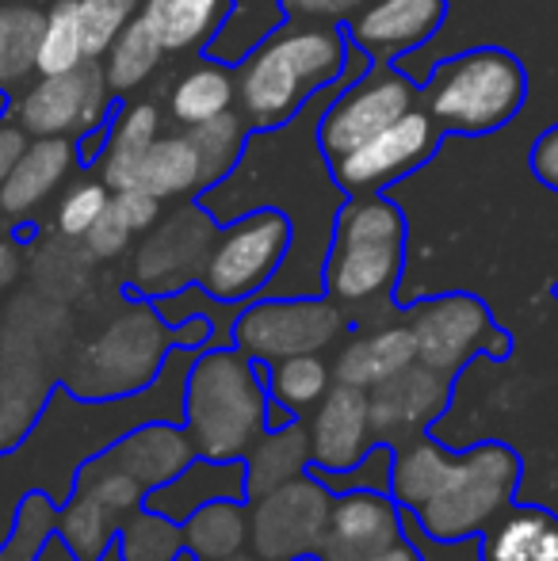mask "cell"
I'll return each mask as SVG.
<instances>
[{
	"label": "cell",
	"mask_w": 558,
	"mask_h": 561,
	"mask_svg": "<svg viewBox=\"0 0 558 561\" xmlns=\"http://www.w3.org/2000/svg\"><path fill=\"white\" fill-rule=\"evenodd\" d=\"M218 237V222L210 218V210L195 207H180L176 215H169L161 222L146 229V241L135 252V272H130V287L127 295L138 298H161L172 290H184L192 283H200V272L207 264V252Z\"/></svg>",
	"instance_id": "cell-13"
},
{
	"label": "cell",
	"mask_w": 558,
	"mask_h": 561,
	"mask_svg": "<svg viewBox=\"0 0 558 561\" xmlns=\"http://www.w3.org/2000/svg\"><path fill=\"white\" fill-rule=\"evenodd\" d=\"M184 547L200 561L249 550V501H210L184 519Z\"/></svg>",
	"instance_id": "cell-32"
},
{
	"label": "cell",
	"mask_w": 558,
	"mask_h": 561,
	"mask_svg": "<svg viewBox=\"0 0 558 561\" xmlns=\"http://www.w3.org/2000/svg\"><path fill=\"white\" fill-rule=\"evenodd\" d=\"M455 450L436 444L432 436H421L413 444L395 447V473H390V496L398 501V508L418 512L436 485L444 481L447 466H452Z\"/></svg>",
	"instance_id": "cell-33"
},
{
	"label": "cell",
	"mask_w": 558,
	"mask_h": 561,
	"mask_svg": "<svg viewBox=\"0 0 558 561\" xmlns=\"http://www.w3.org/2000/svg\"><path fill=\"white\" fill-rule=\"evenodd\" d=\"M84 61H89V50H84V27L77 0H46L35 73H69V69L84 66Z\"/></svg>",
	"instance_id": "cell-36"
},
{
	"label": "cell",
	"mask_w": 558,
	"mask_h": 561,
	"mask_svg": "<svg viewBox=\"0 0 558 561\" xmlns=\"http://www.w3.org/2000/svg\"><path fill=\"white\" fill-rule=\"evenodd\" d=\"M406 264V218L383 192L349 195L337 210L321 260V290L344 310L352 329L406 318L395 310V287Z\"/></svg>",
	"instance_id": "cell-2"
},
{
	"label": "cell",
	"mask_w": 558,
	"mask_h": 561,
	"mask_svg": "<svg viewBox=\"0 0 558 561\" xmlns=\"http://www.w3.org/2000/svg\"><path fill=\"white\" fill-rule=\"evenodd\" d=\"M521 473V455L509 444H501V439H486V444L470 450H455L436 493L410 516L436 542L478 539L516 501Z\"/></svg>",
	"instance_id": "cell-6"
},
{
	"label": "cell",
	"mask_w": 558,
	"mask_h": 561,
	"mask_svg": "<svg viewBox=\"0 0 558 561\" xmlns=\"http://www.w3.org/2000/svg\"><path fill=\"white\" fill-rule=\"evenodd\" d=\"M349 333V318L329 295H261L238 310L230 344L269 367L287 355H326Z\"/></svg>",
	"instance_id": "cell-7"
},
{
	"label": "cell",
	"mask_w": 558,
	"mask_h": 561,
	"mask_svg": "<svg viewBox=\"0 0 558 561\" xmlns=\"http://www.w3.org/2000/svg\"><path fill=\"white\" fill-rule=\"evenodd\" d=\"M406 539L402 508L390 493H337L321 535V561H364Z\"/></svg>",
	"instance_id": "cell-17"
},
{
	"label": "cell",
	"mask_w": 558,
	"mask_h": 561,
	"mask_svg": "<svg viewBox=\"0 0 558 561\" xmlns=\"http://www.w3.org/2000/svg\"><path fill=\"white\" fill-rule=\"evenodd\" d=\"M372 0H287L291 15H303V20H326V23H344L367 8Z\"/></svg>",
	"instance_id": "cell-45"
},
{
	"label": "cell",
	"mask_w": 558,
	"mask_h": 561,
	"mask_svg": "<svg viewBox=\"0 0 558 561\" xmlns=\"http://www.w3.org/2000/svg\"><path fill=\"white\" fill-rule=\"evenodd\" d=\"M298 416L291 413V409L276 405V401H269V428H287V424H295Z\"/></svg>",
	"instance_id": "cell-50"
},
{
	"label": "cell",
	"mask_w": 558,
	"mask_h": 561,
	"mask_svg": "<svg viewBox=\"0 0 558 561\" xmlns=\"http://www.w3.org/2000/svg\"><path fill=\"white\" fill-rule=\"evenodd\" d=\"M215 561H261L253 550H241V554H230V558H215Z\"/></svg>",
	"instance_id": "cell-51"
},
{
	"label": "cell",
	"mask_w": 558,
	"mask_h": 561,
	"mask_svg": "<svg viewBox=\"0 0 558 561\" xmlns=\"http://www.w3.org/2000/svg\"><path fill=\"white\" fill-rule=\"evenodd\" d=\"M349 66V43L337 23L295 15L264 35L241 58L238 107L253 130H276L306 107L314 92L329 89Z\"/></svg>",
	"instance_id": "cell-3"
},
{
	"label": "cell",
	"mask_w": 558,
	"mask_h": 561,
	"mask_svg": "<svg viewBox=\"0 0 558 561\" xmlns=\"http://www.w3.org/2000/svg\"><path fill=\"white\" fill-rule=\"evenodd\" d=\"M112 203H115V210L127 218V226L135 229V233H146V229L161 218V199H153V195L141 192V187H123V192H112Z\"/></svg>",
	"instance_id": "cell-44"
},
{
	"label": "cell",
	"mask_w": 558,
	"mask_h": 561,
	"mask_svg": "<svg viewBox=\"0 0 558 561\" xmlns=\"http://www.w3.org/2000/svg\"><path fill=\"white\" fill-rule=\"evenodd\" d=\"M195 138V146H200V157H203V176H207V192L218 184V180H226L234 172V164L241 161V149H246L249 141V130L253 126L246 123V115L241 112H226L218 118H210V123L203 126H187Z\"/></svg>",
	"instance_id": "cell-38"
},
{
	"label": "cell",
	"mask_w": 558,
	"mask_h": 561,
	"mask_svg": "<svg viewBox=\"0 0 558 561\" xmlns=\"http://www.w3.org/2000/svg\"><path fill=\"white\" fill-rule=\"evenodd\" d=\"M107 199H112V187H107L104 180H81V184H73L58 199L54 233H58L61 241H81V237L89 233V226L104 215Z\"/></svg>",
	"instance_id": "cell-41"
},
{
	"label": "cell",
	"mask_w": 558,
	"mask_h": 561,
	"mask_svg": "<svg viewBox=\"0 0 558 561\" xmlns=\"http://www.w3.org/2000/svg\"><path fill=\"white\" fill-rule=\"evenodd\" d=\"M410 363H418V344H413L406 318H398L383 321V325L352 329V336L344 340L329 367H333V382L372 390V386L387 382L390 375L406 370Z\"/></svg>",
	"instance_id": "cell-23"
},
{
	"label": "cell",
	"mask_w": 558,
	"mask_h": 561,
	"mask_svg": "<svg viewBox=\"0 0 558 561\" xmlns=\"http://www.w3.org/2000/svg\"><path fill=\"white\" fill-rule=\"evenodd\" d=\"M436 146H440V126L418 104L413 112H406L390 126H383L367 141L352 146L349 153L329 157L326 164L333 184L344 195H375L395 184V180L418 172L421 164H429Z\"/></svg>",
	"instance_id": "cell-14"
},
{
	"label": "cell",
	"mask_w": 558,
	"mask_h": 561,
	"mask_svg": "<svg viewBox=\"0 0 558 561\" xmlns=\"http://www.w3.org/2000/svg\"><path fill=\"white\" fill-rule=\"evenodd\" d=\"M43 15L46 0H0V92L4 96H12L35 77Z\"/></svg>",
	"instance_id": "cell-29"
},
{
	"label": "cell",
	"mask_w": 558,
	"mask_h": 561,
	"mask_svg": "<svg viewBox=\"0 0 558 561\" xmlns=\"http://www.w3.org/2000/svg\"><path fill=\"white\" fill-rule=\"evenodd\" d=\"M46 401L20 398V393H0V458L15 455L31 439L35 424L43 421Z\"/></svg>",
	"instance_id": "cell-42"
},
{
	"label": "cell",
	"mask_w": 558,
	"mask_h": 561,
	"mask_svg": "<svg viewBox=\"0 0 558 561\" xmlns=\"http://www.w3.org/2000/svg\"><path fill=\"white\" fill-rule=\"evenodd\" d=\"M452 398L455 378L440 375V370L424 367V363H410L406 370L390 375L387 382L367 390L375 444L402 447L429 436L432 424L452 409Z\"/></svg>",
	"instance_id": "cell-16"
},
{
	"label": "cell",
	"mask_w": 558,
	"mask_h": 561,
	"mask_svg": "<svg viewBox=\"0 0 558 561\" xmlns=\"http://www.w3.org/2000/svg\"><path fill=\"white\" fill-rule=\"evenodd\" d=\"M23 275V241L0 229V295Z\"/></svg>",
	"instance_id": "cell-48"
},
{
	"label": "cell",
	"mask_w": 558,
	"mask_h": 561,
	"mask_svg": "<svg viewBox=\"0 0 558 561\" xmlns=\"http://www.w3.org/2000/svg\"><path fill=\"white\" fill-rule=\"evenodd\" d=\"M141 4H146V0H77L89 61L104 58V50L115 43V35H119V31L141 12Z\"/></svg>",
	"instance_id": "cell-40"
},
{
	"label": "cell",
	"mask_w": 558,
	"mask_h": 561,
	"mask_svg": "<svg viewBox=\"0 0 558 561\" xmlns=\"http://www.w3.org/2000/svg\"><path fill=\"white\" fill-rule=\"evenodd\" d=\"M115 96L107 89L100 61L69 73H35L23 89L8 96L4 115L27 130V138H84L112 123Z\"/></svg>",
	"instance_id": "cell-11"
},
{
	"label": "cell",
	"mask_w": 558,
	"mask_h": 561,
	"mask_svg": "<svg viewBox=\"0 0 558 561\" xmlns=\"http://www.w3.org/2000/svg\"><path fill=\"white\" fill-rule=\"evenodd\" d=\"M310 470V439L306 424L295 421L287 428H269L246 455V489L249 501L272 493L276 485L291 478H303Z\"/></svg>",
	"instance_id": "cell-28"
},
{
	"label": "cell",
	"mask_w": 558,
	"mask_h": 561,
	"mask_svg": "<svg viewBox=\"0 0 558 561\" xmlns=\"http://www.w3.org/2000/svg\"><path fill=\"white\" fill-rule=\"evenodd\" d=\"M478 561H558V516L513 501L478 535Z\"/></svg>",
	"instance_id": "cell-24"
},
{
	"label": "cell",
	"mask_w": 558,
	"mask_h": 561,
	"mask_svg": "<svg viewBox=\"0 0 558 561\" xmlns=\"http://www.w3.org/2000/svg\"><path fill=\"white\" fill-rule=\"evenodd\" d=\"M418 104H421V89L410 77H402L390 66H375L356 84H349L333 100V107L321 115L318 123L321 153H326V161L349 153L352 146L367 141L372 134H379L383 126H390L395 118L413 112Z\"/></svg>",
	"instance_id": "cell-15"
},
{
	"label": "cell",
	"mask_w": 558,
	"mask_h": 561,
	"mask_svg": "<svg viewBox=\"0 0 558 561\" xmlns=\"http://www.w3.org/2000/svg\"><path fill=\"white\" fill-rule=\"evenodd\" d=\"M172 561H200V558H195V554H192V550H187V547H184V550H180V554H176V558H172Z\"/></svg>",
	"instance_id": "cell-52"
},
{
	"label": "cell",
	"mask_w": 558,
	"mask_h": 561,
	"mask_svg": "<svg viewBox=\"0 0 558 561\" xmlns=\"http://www.w3.org/2000/svg\"><path fill=\"white\" fill-rule=\"evenodd\" d=\"M528 164H532V172H536L539 184L558 192V123L551 126V130L539 134V141L528 153Z\"/></svg>",
	"instance_id": "cell-46"
},
{
	"label": "cell",
	"mask_w": 558,
	"mask_h": 561,
	"mask_svg": "<svg viewBox=\"0 0 558 561\" xmlns=\"http://www.w3.org/2000/svg\"><path fill=\"white\" fill-rule=\"evenodd\" d=\"M130 241H135V229L127 226V218H123L119 210H115V203L107 199L104 215H100L96 222L89 226V233L81 237V249L89 252L92 260H115L130 249Z\"/></svg>",
	"instance_id": "cell-43"
},
{
	"label": "cell",
	"mask_w": 558,
	"mask_h": 561,
	"mask_svg": "<svg viewBox=\"0 0 558 561\" xmlns=\"http://www.w3.org/2000/svg\"><path fill=\"white\" fill-rule=\"evenodd\" d=\"M524 96H528V77L521 61L501 46H478L447 58L429 77L421 89V107L440 126V134L482 138L513 123Z\"/></svg>",
	"instance_id": "cell-5"
},
{
	"label": "cell",
	"mask_w": 558,
	"mask_h": 561,
	"mask_svg": "<svg viewBox=\"0 0 558 561\" xmlns=\"http://www.w3.org/2000/svg\"><path fill=\"white\" fill-rule=\"evenodd\" d=\"M364 561H424V558H421V550L413 547L410 539H402V542H395V547L379 550V554H372V558H364Z\"/></svg>",
	"instance_id": "cell-49"
},
{
	"label": "cell",
	"mask_w": 558,
	"mask_h": 561,
	"mask_svg": "<svg viewBox=\"0 0 558 561\" xmlns=\"http://www.w3.org/2000/svg\"><path fill=\"white\" fill-rule=\"evenodd\" d=\"M207 344L210 318L192 313L180 325H169L149 298L127 295V306L96 336L81 340L61 359L58 386L77 401L138 398V393H146L157 382L172 347L203 352Z\"/></svg>",
	"instance_id": "cell-1"
},
{
	"label": "cell",
	"mask_w": 558,
	"mask_h": 561,
	"mask_svg": "<svg viewBox=\"0 0 558 561\" xmlns=\"http://www.w3.org/2000/svg\"><path fill=\"white\" fill-rule=\"evenodd\" d=\"M184 550V527L149 508H138L115 535L119 561H172Z\"/></svg>",
	"instance_id": "cell-37"
},
{
	"label": "cell",
	"mask_w": 558,
	"mask_h": 561,
	"mask_svg": "<svg viewBox=\"0 0 558 561\" xmlns=\"http://www.w3.org/2000/svg\"><path fill=\"white\" fill-rule=\"evenodd\" d=\"M238 104V81L226 66L218 61H200L187 73H180V81L169 92V115L176 126H203L210 118L234 112Z\"/></svg>",
	"instance_id": "cell-30"
},
{
	"label": "cell",
	"mask_w": 558,
	"mask_h": 561,
	"mask_svg": "<svg viewBox=\"0 0 558 561\" xmlns=\"http://www.w3.org/2000/svg\"><path fill=\"white\" fill-rule=\"evenodd\" d=\"M77 141L73 138H31L27 149L15 161L12 176L0 187V218L12 226L27 222L73 172Z\"/></svg>",
	"instance_id": "cell-22"
},
{
	"label": "cell",
	"mask_w": 558,
	"mask_h": 561,
	"mask_svg": "<svg viewBox=\"0 0 558 561\" xmlns=\"http://www.w3.org/2000/svg\"><path fill=\"white\" fill-rule=\"evenodd\" d=\"M555 298H558V283H555Z\"/></svg>",
	"instance_id": "cell-53"
},
{
	"label": "cell",
	"mask_w": 558,
	"mask_h": 561,
	"mask_svg": "<svg viewBox=\"0 0 558 561\" xmlns=\"http://www.w3.org/2000/svg\"><path fill=\"white\" fill-rule=\"evenodd\" d=\"M447 20V0H372L349 23V38L375 61L402 58L429 43Z\"/></svg>",
	"instance_id": "cell-19"
},
{
	"label": "cell",
	"mask_w": 558,
	"mask_h": 561,
	"mask_svg": "<svg viewBox=\"0 0 558 561\" xmlns=\"http://www.w3.org/2000/svg\"><path fill=\"white\" fill-rule=\"evenodd\" d=\"M310 478H318L329 493H390V473H395V447L390 444H375L349 470H318L310 466Z\"/></svg>",
	"instance_id": "cell-39"
},
{
	"label": "cell",
	"mask_w": 558,
	"mask_h": 561,
	"mask_svg": "<svg viewBox=\"0 0 558 561\" xmlns=\"http://www.w3.org/2000/svg\"><path fill=\"white\" fill-rule=\"evenodd\" d=\"M333 493L318 478L303 473L249 501V550L261 561L314 558L329 524Z\"/></svg>",
	"instance_id": "cell-12"
},
{
	"label": "cell",
	"mask_w": 558,
	"mask_h": 561,
	"mask_svg": "<svg viewBox=\"0 0 558 561\" xmlns=\"http://www.w3.org/2000/svg\"><path fill=\"white\" fill-rule=\"evenodd\" d=\"M100 455L123 470L127 478H135L141 489H157L164 481H172L187 462L195 458V447L187 439L184 424L176 421H141L135 428H127L123 436H115Z\"/></svg>",
	"instance_id": "cell-20"
},
{
	"label": "cell",
	"mask_w": 558,
	"mask_h": 561,
	"mask_svg": "<svg viewBox=\"0 0 558 561\" xmlns=\"http://www.w3.org/2000/svg\"><path fill=\"white\" fill-rule=\"evenodd\" d=\"M161 138V112L157 104H127L119 115L107 123L104 134V149H100L96 164H100V180H104L112 192H123L130 187V176H135L138 161L146 157V149Z\"/></svg>",
	"instance_id": "cell-27"
},
{
	"label": "cell",
	"mask_w": 558,
	"mask_h": 561,
	"mask_svg": "<svg viewBox=\"0 0 558 561\" xmlns=\"http://www.w3.org/2000/svg\"><path fill=\"white\" fill-rule=\"evenodd\" d=\"M230 12L234 0H146L138 15L153 27L164 54H192L210 46Z\"/></svg>",
	"instance_id": "cell-26"
},
{
	"label": "cell",
	"mask_w": 558,
	"mask_h": 561,
	"mask_svg": "<svg viewBox=\"0 0 558 561\" xmlns=\"http://www.w3.org/2000/svg\"><path fill=\"white\" fill-rule=\"evenodd\" d=\"M210 501H249L246 458H203V455H195L172 481L149 489L146 501H141V508L184 524L192 512H200L203 504H210Z\"/></svg>",
	"instance_id": "cell-21"
},
{
	"label": "cell",
	"mask_w": 558,
	"mask_h": 561,
	"mask_svg": "<svg viewBox=\"0 0 558 561\" xmlns=\"http://www.w3.org/2000/svg\"><path fill=\"white\" fill-rule=\"evenodd\" d=\"M291 244H295V226L283 210H249L226 229H218L200 272V287L226 306L253 302L276 279L283 260L291 256Z\"/></svg>",
	"instance_id": "cell-8"
},
{
	"label": "cell",
	"mask_w": 558,
	"mask_h": 561,
	"mask_svg": "<svg viewBox=\"0 0 558 561\" xmlns=\"http://www.w3.org/2000/svg\"><path fill=\"white\" fill-rule=\"evenodd\" d=\"M406 325L418 344V363L447 378H459V370L475 363L478 355L509 359V352H513L509 333L493 325L490 306L478 295H463V290L413 302L406 310Z\"/></svg>",
	"instance_id": "cell-10"
},
{
	"label": "cell",
	"mask_w": 558,
	"mask_h": 561,
	"mask_svg": "<svg viewBox=\"0 0 558 561\" xmlns=\"http://www.w3.org/2000/svg\"><path fill=\"white\" fill-rule=\"evenodd\" d=\"M54 531H58V501L46 489H23L0 542V561H38L50 547Z\"/></svg>",
	"instance_id": "cell-34"
},
{
	"label": "cell",
	"mask_w": 558,
	"mask_h": 561,
	"mask_svg": "<svg viewBox=\"0 0 558 561\" xmlns=\"http://www.w3.org/2000/svg\"><path fill=\"white\" fill-rule=\"evenodd\" d=\"M130 187H141V192H149L161 203L207 192L203 157H200V146H195L192 130L157 138L153 146L146 149V157L138 161L135 176H130Z\"/></svg>",
	"instance_id": "cell-25"
},
{
	"label": "cell",
	"mask_w": 558,
	"mask_h": 561,
	"mask_svg": "<svg viewBox=\"0 0 558 561\" xmlns=\"http://www.w3.org/2000/svg\"><path fill=\"white\" fill-rule=\"evenodd\" d=\"M161 58H164V46L157 43L153 27H149L141 15H135V20L115 35V43L104 50V58H100V73H104L112 96L119 100V96L138 92L141 84L157 73Z\"/></svg>",
	"instance_id": "cell-31"
},
{
	"label": "cell",
	"mask_w": 558,
	"mask_h": 561,
	"mask_svg": "<svg viewBox=\"0 0 558 561\" xmlns=\"http://www.w3.org/2000/svg\"><path fill=\"white\" fill-rule=\"evenodd\" d=\"M146 501V489L104 455H92L77 466L73 485L58 504V531L54 539L69 550L73 561H104L115 550V535Z\"/></svg>",
	"instance_id": "cell-9"
},
{
	"label": "cell",
	"mask_w": 558,
	"mask_h": 561,
	"mask_svg": "<svg viewBox=\"0 0 558 561\" xmlns=\"http://www.w3.org/2000/svg\"><path fill=\"white\" fill-rule=\"evenodd\" d=\"M269 375V401L291 409L303 421L333 386V367L326 363V355H287L264 367Z\"/></svg>",
	"instance_id": "cell-35"
},
{
	"label": "cell",
	"mask_w": 558,
	"mask_h": 561,
	"mask_svg": "<svg viewBox=\"0 0 558 561\" xmlns=\"http://www.w3.org/2000/svg\"><path fill=\"white\" fill-rule=\"evenodd\" d=\"M27 130H23L15 118L0 115V187H4V180L12 176L15 161H20V153L27 149Z\"/></svg>",
	"instance_id": "cell-47"
},
{
	"label": "cell",
	"mask_w": 558,
	"mask_h": 561,
	"mask_svg": "<svg viewBox=\"0 0 558 561\" xmlns=\"http://www.w3.org/2000/svg\"><path fill=\"white\" fill-rule=\"evenodd\" d=\"M310 439V466L318 470H349L375 447L367 390L333 382L326 398L303 416Z\"/></svg>",
	"instance_id": "cell-18"
},
{
	"label": "cell",
	"mask_w": 558,
	"mask_h": 561,
	"mask_svg": "<svg viewBox=\"0 0 558 561\" xmlns=\"http://www.w3.org/2000/svg\"><path fill=\"white\" fill-rule=\"evenodd\" d=\"M184 424L195 455L246 458L269 432V375L234 344L203 347L184 378Z\"/></svg>",
	"instance_id": "cell-4"
}]
</instances>
